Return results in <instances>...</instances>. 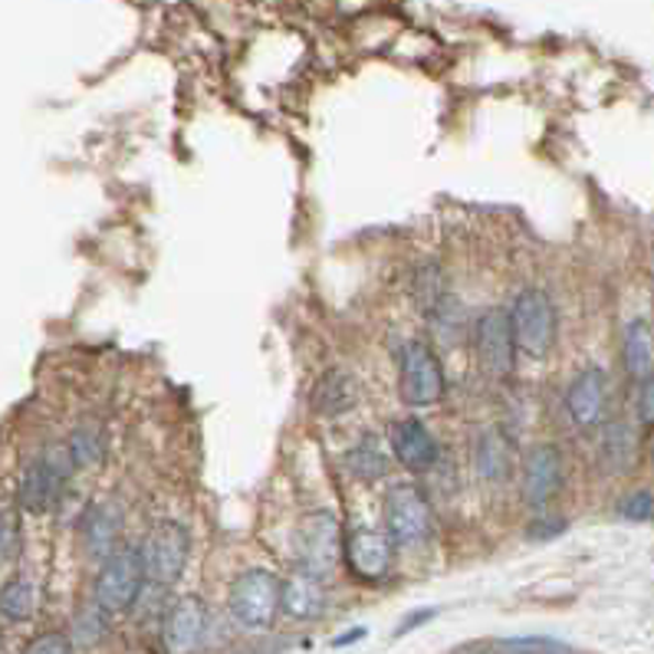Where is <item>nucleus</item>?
I'll list each match as a JSON object with an SVG mask.
<instances>
[{"label": "nucleus", "mask_w": 654, "mask_h": 654, "mask_svg": "<svg viewBox=\"0 0 654 654\" xmlns=\"http://www.w3.org/2000/svg\"><path fill=\"white\" fill-rule=\"evenodd\" d=\"M506 313L516 352H523L526 359H546L559 336V313L553 296L539 286H526L513 296Z\"/></svg>", "instance_id": "1"}, {"label": "nucleus", "mask_w": 654, "mask_h": 654, "mask_svg": "<svg viewBox=\"0 0 654 654\" xmlns=\"http://www.w3.org/2000/svg\"><path fill=\"white\" fill-rule=\"evenodd\" d=\"M145 566L139 556V546H119L102 559V569L96 573L92 602L109 615H126L135 609L142 589H145Z\"/></svg>", "instance_id": "2"}, {"label": "nucleus", "mask_w": 654, "mask_h": 654, "mask_svg": "<svg viewBox=\"0 0 654 654\" xmlns=\"http://www.w3.org/2000/svg\"><path fill=\"white\" fill-rule=\"evenodd\" d=\"M233 622L247 632H266L280 615V579L270 569H243L227 592Z\"/></svg>", "instance_id": "3"}, {"label": "nucleus", "mask_w": 654, "mask_h": 654, "mask_svg": "<svg viewBox=\"0 0 654 654\" xmlns=\"http://www.w3.org/2000/svg\"><path fill=\"white\" fill-rule=\"evenodd\" d=\"M293 553H296L299 573L326 579L342 556V533H339L336 513H329V510L306 513L293 533Z\"/></svg>", "instance_id": "4"}, {"label": "nucleus", "mask_w": 654, "mask_h": 654, "mask_svg": "<svg viewBox=\"0 0 654 654\" xmlns=\"http://www.w3.org/2000/svg\"><path fill=\"white\" fill-rule=\"evenodd\" d=\"M399 395L408 408H432L444 399L440 359L422 339H408L399 352Z\"/></svg>", "instance_id": "5"}, {"label": "nucleus", "mask_w": 654, "mask_h": 654, "mask_svg": "<svg viewBox=\"0 0 654 654\" xmlns=\"http://www.w3.org/2000/svg\"><path fill=\"white\" fill-rule=\"evenodd\" d=\"M385 533L395 546L415 549L432 536V503L418 483H395L385 493Z\"/></svg>", "instance_id": "6"}, {"label": "nucleus", "mask_w": 654, "mask_h": 654, "mask_svg": "<svg viewBox=\"0 0 654 654\" xmlns=\"http://www.w3.org/2000/svg\"><path fill=\"white\" fill-rule=\"evenodd\" d=\"M188 553H192V539L182 523H175V520L155 523L139 546L145 579L155 586H175L188 566Z\"/></svg>", "instance_id": "7"}, {"label": "nucleus", "mask_w": 654, "mask_h": 654, "mask_svg": "<svg viewBox=\"0 0 654 654\" xmlns=\"http://www.w3.org/2000/svg\"><path fill=\"white\" fill-rule=\"evenodd\" d=\"M470 342L480 369L490 379H510L516 369V342L510 329V313L503 306H487L473 326H470Z\"/></svg>", "instance_id": "8"}, {"label": "nucleus", "mask_w": 654, "mask_h": 654, "mask_svg": "<svg viewBox=\"0 0 654 654\" xmlns=\"http://www.w3.org/2000/svg\"><path fill=\"white\" fill-rule=\"evenodd\" d=\"M566 480V460L556 444H533L520 460V497L530 510H546Z\"/></svg>", "instance_id": "9"}, {"label": "nucleus", "mask_w": 654, "mask_h": 654, "mask_svg": "<svg viewBox=\"0 0 654 654\" xmlns=\"http://www.w3.org/2000/svg\"><path fill=\"white\" fill-rule=\"evenodd\" d=\"M566 415L579 432H599L609 422V375L599 366H586L566 389Z\"/></svg>", "instance_id": "10"}, {"label": "nucleus", "mask_w": 654, "mask_h": 654, "mask_svg": "<svg viewBox=\"0 0 654 654\" xmlns=\"http://www.w3.org/2000/svg\"><path fill=\"white\" fill-rule=\"evenodd\" d=\"M395 543L389 539L385 530H352L346 539H342V559L349 566V573L362 582H379L392 573V563H395Z\"/></svg>", "instance_id": "11"}, {"label": "nucleus", "mask_w": 654, "mask_h": 654, "mask_svg": "<svg viewBox=\"0 0 654 654\" xmlns=\"http://www.w3.org/2000/svg\"><path fill=\"white\" fill-rule=\"evenodd\" d=\"M208 629V609L198 596L175 599L162 615V648L165 654H198Z\"/></svg>", "instance_id": "12"}, {"label": "nucleus", "mask_w": 654, "mask_h": 654, "mask_svg": "<svg viewBox=\"0 0 654 654\" xmlns=\"http://www.w3.org/2000/svg\"><path fill=\"white\" fill-rule=\"evenodd\" d=\"M389 447H392L395 460L412 473H428L437 464L435 435L425 428V422H418L412 415L395 418L389 425Z\"/></svg>", "instance_id": "13"}, {"label": "nucleus", "mask_w": 654, "mask_h": 654, "mask_svg": "<svg viewBox=\"0 0 654 654\" xmlns=\"http://www.w3.org/2000/svg\"><path fill=\"white\" fill-rule=\"evenodd\" d=\"M122 506L112 500H96L83 510L79 516V539L83 549L92 559H106L109 553L119 549V536H122Z\"/></svg>", "instance_id": "14"}, {"label": "nucleus", "mask_w": 654, "mask_h": 654, "mask_svg": "<svg viewBox=\"0 0 654 654\" xmlns=\"http://www.w3.org/2000/svg\"><path fill=\"white\" fill-rule=\"evenodd\" d=\"M356 405H359V382L346 369H326L309 392V408L319 418H342Z\"/></svg>", "instance_id": "15"}, {"label": "nucleus", "mask_w": 654, "mask_h": 654, "mask_svg": "<svg viewBox=\"0 0 654 654\" xmlns=\"http://www.w3.org/2000/svg\"><path fill=\"white\" fill-rule=\"evenodd\" d=\"M516 467L513 440L500 428H483L473 440V470L483 483H506Z\"/></svg>", "instance_id": "16"}, {"label": "nucleus", "mask_w": 654, "mask_h": 654, "mask_svg": "<svg viewBox=\"0 0 654 654\" xmlns=\"http://www.w3.org/2000/svg\"><path fill=\"white\" fill-rule=\"evenodd\" d=\"M63 487H66V483L43 464V457H36V460H30V464L23 467V473H20L17 503H20V510L40 516V513L53 510V503L63 497Z\"/></svg>", "instance_id": "17"}, {"label": "nucleus", "mask_w": 654, "mask_h": 654, "mask_svg": "<svg viewBox=\"0 0 654 654\" xmlns=\"http://www.w3.org/2000/svg\"><path fill=\"white\" fill-rule=\"evenodd\" d=\"M635 460H639V432L629 422L609 418L599 428V464H602V470L612 473V477H622V473L635 470Z\"/></svg>", "instance_id": "18"}, {"label": "nucleus", "mask_w": 654, "mask_h": 654, "mask_svg": "<svg viewBox=\"0 0 654 654\" xmlns=\"http://www.w3.org/2000/svg\"><path fill=\"white\" fill-rule=\"evenodd\" d=\"M326 609V592L323 579L309 573H293L280 582V612L296 619V622H313Z\"/></svg>", "instance_id": "19"}, {"label": "nucleus", "mask_w": 654, "mask_h": 654, "mask_svg": "<svg viewBox=\"0 0 654 654\" xmlns=\"http://www.w3.org/2000/svg\"><path fill=\"white\" fill-rule=\"evenodd\" d=\"M622 366L639 385L654 372V333L648 319H632L622 333Z\"/></svg>", "instance_id": "20"}, {"label": "nucleus", "mask_w": 654, "mask_h": 654, "mask_svg": "<svg viewBox=\"0 0 654 654\" xmlns=\"http://www.w3.org/2000/svg\"><path fill=\"white\" fill-rule=\"evenodd\" d=\"M40 609V592L30 579L17 576L0 589V615L10 622H30Z\"/></svg>", "instance_id": "21"}, {"label": "nucleus", "mask_w": 654, "mask_h": 654, "mask_svg": "<svg viewBox=\"0 0 654 654\" xmlns=\"http://www.w3.org/2000/svg\"><path fill=\"white\" fill-rule=\"evenodd\" d=\"M69 454H73V464L83 467V470H92L102 464L106 457V432L96 425V422H86V425H76L73 435L66 440Z\"/></svg>", "instance_id": "22"}, {"label": "nucleus", "mask_w": 654, "mask_h": 654, "mask_svg": "<svg viewBox=\"0 0 654 654\" xmlns=\"http://www.w3.org/2000/svg\"><path fill=\"white\" fill-rule=\"evenodd\" d=\"M346 467H349L352 477L372 483V480H382V477L389 473V457H385V450L379 447L375 437H366L362 444H356V447L346 454Z\"/></svg>", "instance_id": "23"}, {"label": "nucleus", "mask_w": 654, "mask_h": 654, "mask_svg": "<svg viewBox=\"0 0 654 654\" xmlns=\"http://www.w3.org/2000/svg\"><path fill=\"white\" fill-rule=\"evenodd\" d=\"M428 319H432V329H435L440 346H457L467 333V313L450 293L428 313Z\"/></svg>", "instance_id": "24"}, {"label": "nucleus", "mask_w": 654, "mask_h": 654, "mask_svg": "<svg viewBox=\"0 0 654 654\" xmlns=\"http://www.w3.org/2000/svg\"><path fill=\"white\" fill-rule=\"evenodd\" d=\"M444 296H447V290H444V270L437 266L435 260L418 263L415 273H412V299H415V306L428 316Z\"/></svg>", "instance_id": "25"}, {"label": "nucleus", "mask_w": 654, "mask_h": 654, "mask_svg": "<svg viewBox=\"0 0 654 654\" xmlns=\"http://www.w3.org/2000/svg\"><path fill=\"white\" fill-rule=\"evenodd\" d=\"M106 632H109V612H102L92 602V606H86V609L76 612V619L69 625V642H73V648L76 645L79 648H92V645H99L106 639Z\"/></svg>", "instance_id": "26"}, {"label": "nucleus", "mask_w": 654, "mask_h": 654, "mask_svg": "<svg viewBox=\"0 0 654 654\" xmlns=\"http://www.w3.org/2000/svg\"><path fill=\"white\" fill-rule=\"evenodd\" d=\"M619 516H625V520H635V523H642V520H652L654 516V493L648 487H635V490H629L622 500H619Z\"/></svg>", "instance_id": "27"}, {"label": "nucleus", "mask_w": 654, "mask_h": 654, "mask_svg": "<svg viewBox=\"0 0 654 654\" xmlns=\"http://www.w3.org/2000/svg\"><path fill=\"white\" fill-rule=\"evenodd\" d=\"M20 549V520L13 506H0V563H10Z\"/></svg>", "instance_id": "28"}, {"label": "nucleus", "mask_w": 654, "mask_h": 654, "mask_svg": "<svg viewBox=\"0 0 654 654\" xmlns=\"http://www.w3.org/2000/svg\"><path fill=\"white\" fill-rule=\"evenodd\" d=\"M20 654H73V642L63 632H43L33 642H26V648Z\"/></svg>", "instance_id": "29"}, {"label": "nucleus", "mask_w": 654, "mask_h": 654, "mask_svg": "<svg viewBox=\"0 0 654 654\" xmlns=\"http://www.w3.org/2000/svg\"><path fill=\"white\" fill-rule=\"evenodd\" d=\"M639 422L654 428V372L639 382Z\"/></svg>", "instance_id": "30"}, {"label": "nucleus", "mask_w": 654, "mask_h": 654, "mask_svg": "<svg viewBox=\"0 0 654 654\" xmlns=\"http://www.w3.org/2000/svg\"><path fill=\"white\" fill-rule=\"evenodd\" d=\"M563 530H566V520L543 513V516H536V520H533V526H530V536H533V539H549V536H559Z\"/></svg>", "instance_id": "31"}, {"label": "nucleus", "mask_w": 654, "mask_h": 654, "mask_svg": "<svg viewBox=\"0 0 654 654\" xmlns=\"http://www.w3.org/2000/svg\"><path fill=\"white\" fill-rule=\"evenodd\" d=\"M435 615H437V609H425V612H415V615H408V619H405V622L399 625V632H395V635H408L412 629L425 625V622H428V619H435Z\"/></svg>", "instance_id": "32"}, {"label": "nucleus", "mask_w": 654, "mask_h": 654, "mask_svg": "<svg viewBox=\"0 0 654 654\" xmlns=\"http://www.w3.org/2000/svg\"><path fill=\"white\" fill-rule=\"evenodd\" d=\"M366 635V629H352L349 635H342V639H336L333 645H349V642H356V639H362Z\"/></svg>", "instance_id": "33"}, {"label": "nucleus", "mask_w": 654, "mask_h": 654, "mask_svg": "<svg viewBox=\"0 0 654 654\" xmlns=\"http://www.w3.org/2000/svg\"><path fill=\"white\" fill-rule=\"evenodd\" d=\"M652 460H654V437H652Z\"/></svg>", "instance_id": "34"}, {"label": "nucleus", "mask_w": 654, "mask_h": 654, "mask_svg": "<svg viewBox=\"0 0 654 654\" xmlns=\"http://www.w3.org/2000/svg\"><path fill=\"white\" fill-rule=\"evenodd\" d=\"M516 654H523V652H516Z\"/></svg>", "instance_id": "35"}]
</instances>
